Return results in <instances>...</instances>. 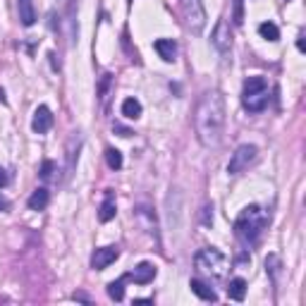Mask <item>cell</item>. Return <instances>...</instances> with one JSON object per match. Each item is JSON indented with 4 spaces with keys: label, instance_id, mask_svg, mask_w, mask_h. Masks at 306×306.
<instances>
[{
    "label": "cell",
    "instance_id": "obj_1",
    "mask_svg": "<svg viewBox=\"0 0 306 306\" xmlns=\"http://www.w3.org/2000/svg\"><path fill=\"white\" fill-rule=\"evenodd\" d=\"M194 129L203 148H218L225 134V96L218 89L206 91L196 103Z\"/></svg>",
    "mask_w": 306,
    "mask_h": 306
},
{
    "label": "cell",
    "instance_id": "obj_2",
    "mask_svg": "<svg viewBox=\"0 0 306 306\" xmlns=\"http://www.w3.org/2000/svg\"><path fill=\"white\" fill-rule=\"evenodd\" d=\"M266 227H268V216L259 206H253V203L244 208L242 213H239V218L234 220V234L246 244L256 242Z\"/></svg>",
    "mask_w": 306,
    "mask_h": 306
},
{
    "label": "cell",
    "instance_id": "obj_3",
    "mask_svg": "<svg viewBox=\"0 0 306 306\" xmlns=\"http://www.w3.org/2000/svg\"><path fill=\"white\" fill-rule=\"evenodd\" d=\"M194 266L201 275L220 280L227 273V256L223 251H218L216 246H206L194 256Z\"/></svg>",
    "mask_w": 306,
    "mask_h": 306
},
{
    "label": "cell",
    "instance_id": "obj_4",
    "mask_svg": "<svg viewBox=\"0 0 306 306\" xmlns=\"http://www.w3.org/2000/svg\"><path fill=\"white\" fill-rule=\"evenodd\" d=\"M242 106L249 113H261L268 106V81L263 77H249L242 89Z\"/></svg>",
    "mask_w": 306,
    "mask_h": 306
},
{
    "label": "cell",
    "instance_id": "obj_5",
    "mask_svg": "<svg viewBox=\"0 0 306 306\" xmlns=\"http://www.w3.org/2000/svg\"><path fill=\"white\" fill-rule=\"evenodd\" d=\"M182 5V15H184V22L187 27L198 34L201 29L206 27V10H203V3L201 0H180Z\"/></svg>",
    "mask_w": 306,
    "mask_h": 306
},
{
    "label": "cell",
    "instance_id": "obj_6",
    "mask_svg": "<svg viewBox=\"0 0 306 306\" xmlns=\"http://www.w3.org/2000/svg\"><path fill=\"white\" fill-rule=\"evenodd\" d=\"M256 156H259V148H256V146L242 144L237 151L232 153L230 163H227V172H230V175H239V172H244L253 161H256Z\"/></svg>",
    "mask_w": 306,
    "mask_h": 306
},
{
    "label": "cell",
    "instance_id": "obj_7",
    "mask_svg": "<svg viewBox=\"0 0 306 306\" xmlns=\"http://www.w3.org/2000/svg\"><path fill=\"white\" fill-rule=\"evenodd\" d=\"M211 43L216 45V50H220V53H227L232 48V31H230L227 19H218L216 29H213V36H211Z\"/></svg>",
    "mask_w": 306,
    "mask_h": 306
},
{
    "label": "cell",
    "instance_id": "obj_8",
    "mask_svg": "<svg viewBox=\"0 0 306 306\" xmlns=\"http://www.w3.org/2000/svg\"><path fill=\"white\" fill-rule=\"evenodd\" d=\"M117 256H120V249H117V246H103V249H96V253L91 256V268L93 270L108 268L113 261H117Z\"/></svg>",
    "mask_w": 306,
    "mask_h": 306
},
{
    "label": "cell",
    "instance_id": "obj_9",
    "mask_svg": "<svg viewBox=\"0 0 306 306\" xmlns=\"http://www.w3.org/2000/svg\"><path fill=\"white\" fill-rule=\"evenodd\" d=\"M53 127V113L48 106H38L36 113H34V120H31V129L36 134H45L48 129Z\"/></svg>",
    "mask_w": 306,
    "mask_h": 306
},
{
    "label": "cell",
    "instance_id": "obj_10",
    "mask_svg": "<svg viewBox=\"0 0 306 306\" xmlns=\"http://www.w3.org/2000/svg\"><path fill=\"white\" fill-rule=\"evenodd\" d=\"M156 266L153 263H148V261H144V263H139L129 275H125V280H134L136 285H148V282H153V278H156Z\"/></svg>",
    "mask_w": 306,
    "mask_h": 306
},
{
    "label": "cell",
    "instance_id": "obj_11",
    "mask_svg": "<svg viewBox=\"0 0 306 306\" xmlns=\"http://www.w3.org/2000/svg\"><path fill=\"white\" fill-rule=\"evenodd\" d=\"M136 218L141 220V225L146 227V232L153 234L156 239H158V225H156V213H153L148 206H136Z\"/></svg>",
    "mask_w": 306,
    "mask_h": 306
},
{
    "label": "cell",
    "instance_id": "obj_12",
    "mask_svg": "<svg viewBox=\"0 0 306 306\" xmlns=\"http://www.w3.org/2000/svg\"><path fill=\"white\" fill-rule=\"evenodd\" d=\"M189 287H191V292L196 294L198 299H203V301H218V294H216V289L211 287L208 282H203V280H198V278H194L189 282Z\"/></svg>",
    "mask_w": 306,
    "mask_h": 306
},
{
    "label": "cell",
    "instance_id": "obj_13",
    "mask_svg": "<svg viewBox=\"0 0 306 306\" xmlns=\"http://www.w3.org/2000/svg\"><path fill=\"white\" fill-rule=\"evenodd\" d=\"M153 48H156V53L161 55L165 63H175L177 45H175V41H172V38H158V41L153 43Z\"/></svg>",
    "mask_w": 306,
    "mask_h": 306
},
{
    "label": "cell",
    "instance_id": "obj_14",
    "mask_svg": "<svg viewBox=\"0 0 306 306\" xmlns=\"http://www.w3.org/2000/svg\"><path fill=\"white\" fill-rule=\"evenodd\" d=\"M17 12H19V22L24 27H34V22H36L34 0H17Z\"/></svg>",
    "mask_w": 306,
    "mask_h": 306
},
{
    "label": "cell",
    "instance_id": "obj_15",
    "mask_svg": "<svg viewBox=\"0 0 306 306\" xmlns=\"http://www.w3.org/2000/svg\"><path fill=\"white\" fill-rule=\"evenodd\" d=\"M79 146H81V134L79 132H74L72 139L67 141V177L74 172V163L79 158Z\"/></svg>",
    "mask_w": 306,
    "mask_h": 306
},
{
    "label": "cell",
    "instance_id": "obj_16",
    "mask_svg": "<svg viewBox=\"0 0 306 306\" xmlns=\"http://www.w3.org/2000/svg\"><path fill=\"white\" fill-rule=\"evenodd\" d=\"M48 201H50V191L45 189V187H38L36 191H34V194H31V196H29V208H31V211H43L45 206H48Z\"/></svg>",
    "mask_w": 306,
    "mask_h": 306
},
{
    "label": "cell",
    "instance_id": "obj_17",
    "mask_svg": "<svg viewBox=\"0 0 306 306\" xmlns=\"http://www.w3.org/2000/svg\"><path fill=\"white\" fill-rule=\"evenodd\" d=\"M227 297L232 299V301H244V297H246V280L244 278L230 280V285H227Z\"/></svg>",
    "mask_w": 306,
    "mask_h": 306
},
{
    "label": "cell",
    "instance_id": "obj_18",
    "mask_svg": "<svg viewBox=\"0 0 306 306\" xmlns=\"http://www.w3.org/2000/svg\"><path fill=\"white\" fill-rule=\"evenodd\" d=\"M117 213V208H115V198H113V191H108L106 194V201L100 203V211H98V220L100 223H108V220H113Z\"/></svg>",
    "mask_w": 306,
    "mask_h": 306
},
{
    "label": "cell",
    "instance_id": "obj_19",
    "mask_svg": "<svg viewBox=\"0 0 306 306\" xmlns=\"http://www.w3.org/2000/svg\"><path fill=\"white\" fill-rule=\"evenodd\" d=\"M122 115L127 120H139L141 117V103L136 98H125V103H122Z\"/></svg>",
    "mask_w": 306,
    "mask_h": 306
},
{
    "label": "cell",
    "instance_id": "obj_20",
    "mask_svg": "<svg viewBox=\"0 0 306 306\" xmlns=\"http://www.w3.org/2000/svg\"><path fill=\"white\" fill-rule=\"evenodd\" d=\"M108 297L113 299V301H122V299H125V278L108 282Z\"/></svg>",
    "mask_w": 306,
    "mask_h": 306
},
{
    "label": "cell",
    "instance_id": "obj_21",
    "mask_svg": "<svg viewBox=\"0 0 306 306\" xmlns=\"http://www.w3.org/2000/svg\"><path fill=\"white\" fill-rule=\"evenodd\" d=\"M280 256L278 253H268V259H266V273H268L273 282H278V273H280Z\"/></svg>",
    "mask_w": 306,
    "mask_h": 306
},
{
    "label": "cell",
    "instance_id": "obj_22",
    "mask_svg": "<svg viewBox=\"0 0 306 306\" xmlns=\"http://www.w3.org/2000/svg\"><path fill=\"white\" fill-rule=\"evenodd\" d=\"M259 34H261L266 41H270V43H275L280 38V31H278V27L273 24V22H263L261 27H259Z\"/></svg>",
    "mask_w": 306,
    "mask_h": 306
},
{
    "label": "cell",
    "instance_id": "obj_23",
    "mask_svg": "<svg viewBox=\"0 0 306 306\" xmlns=\"http://www.w3.org/2000/svg\"><path fill=\"white\" fill-rule=\"evenodd\" d=\"M106 161H108L110 170H120L122 168V153L117 151V148H108L106 151Z\"/></svg>",
    "mask_w": 306,
    "mask_h": 306
},
{
    "label": "cell",
    "instance_id": "obj_24",
    "mask_svg": "<svg viewBox=\"0 0 306 306\" xmlns=\"http://www.w3.org/2000/svg\"><path fill=\"white\" fill-rule=\"evenodd\" d=\"M232 22H234V24H242V22H244V0H234Z\"/></svg>",
    "mask_w": 306,
    "mask_h": 306
},
{
    "label": "cell",
    "instance_id": "obj_25",
    "mask_svg": "<svg viewBox=\"0 0 306 306\" xmlns=\"http://www.w3.org/2000/svg\"><path fill=\"white\" fill-rule=\"evenodd\" d=\"M55 172V163L53 161H43V165H41V180H50Z\"/></svg>",
    "mask_w": 306,
    "mask_h": 306
},
{
    "label": "cell",
    "instance_id": "obj_26",
    "mask_svg": "<svg viewBox=\"0 0 306 306\" xmlns=\"http://www.w3.org/2000/svg\"><path fill=\"white\" fill-rule=\"evenodd\" d=\"M110 77L113 74H103V79H100V100L106 103V98H108V89H110Z\"/></svg>",
    "mask_w": 306,
    "mask_h": 306
},
{
    "label": "cell",
    "instance_id": "obj_27",
    "mask_svg": "<svg viewBox=\"0 0 306 306\" xmlns=\"http://www.w3.org/2000/svg\"><path fill=\"white\" fill-rule=\"evenodd\" d=\"M211 211H213L211 206L203 208V218H201V223H203V225H211V223H213V213H211Z\"/></svg>",
    "mask_w": 306,
    "mask_h": 306
},
{
    "label": "cell",
    "instance_id": "obj_28",
    "mask_svg": "<svg viewBox=\"0 0 306 306\" xmlns=\"http://www.w3.org/2000/svg\"><path fill=\"white\" fill-rule=\"evenodd\" d=\"M113 129H115V132H117V134H120V136H132V132H129L127 127H122V125H115V127H113Z\"/></svg>",
    "mask_w": 306,
    "mask_h": 306
},
{
    "label": "cell",
    "instance_id": "obj_29",
    "mask_svg": "<svg viewBox=\"0 0 306 306\" xmlns=\"http://www.w3.org/2000/svg\"><path fill=\"white\" fill-rule=\"evenodd\" d=\"M74 299H77V301H86V304H91V297H89V294H84V292H77Z\"/></svg>",
    "mask_w": 306,
    "mask_h": 306
},
{
    "label": "cell",
    "instance_id": "obj_30",
    "mask_svg": "<svg viewBox=\"0 0 306 306\" xmlns=\"http://www.w3.org/2000/svg\"><path fill=\"white\" fill-rule=\"evenodd\" d=\"M8 208H10V201L3 196V194H0V211H8Z\"/></svg>",
    "mask_w": 306,
    "mask_h": 306
},
{
    "label": "cell",
    "instance_id": "obj_31",
    "mask_svg": "<svg viewBox=\"0 0 306 306\" xmlns=\"http://www.w3.org/2000/svg\"><path fill=\"white\" fill-rule=\"evenodd\" d=\"M5 184H8V172L0 168V187H5Z\"/></svg>",
    "mask_w": 306,
    "mask_h": 306
},
{
    "label": "cell",
    "instance_id": "obj_32",
    "mask_svg": "<svg viewBox=\"0 0 306 306\" xmlns=\"http://www.w3.org/2000/svg\"><path fill=\"white\" fill-rule=\"evenodd\" d=\"M48 58H50V65H53V70H60V63L55 60V53H50Z\"/></svg>",
    "mask_w": 306,
    "mask_h": 306
},
{
    "label": "cell",
    "instance_id": "obj_33",
    "mask_svg": "<svg viewBox=\"0 0 306 306\" xmlns=\"http://www.w3.org/2000/svg\"><path fill=\"white\" fill-rule=\"evenodd\" d=\"M297 45H299V50L304 53V36H299V41H297Z\"/></svg>",
    "mask_w": 306,
    "mask_h": 306
},
{
    "label": "cell",
    "instance_id": "obj_34",
    "mask_svg": "<svg viewBox=\"0 0 306 306\" xmlns=\"http://www.w3.org/2000/svg\"><path fill=\"white\" fill-rule=\"evenodd\" d=\"M0 100H5V93H3V91H0Z\"/></svg>",
    "mask_w": 306,
    "mask_h": 306
}]
</instances>
